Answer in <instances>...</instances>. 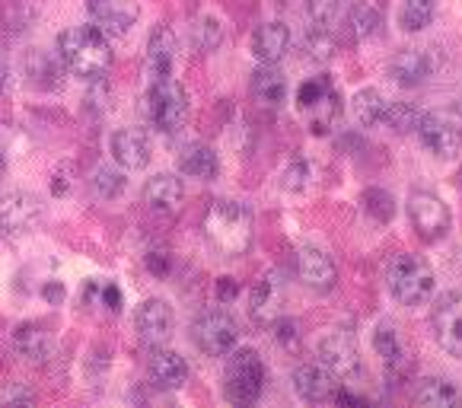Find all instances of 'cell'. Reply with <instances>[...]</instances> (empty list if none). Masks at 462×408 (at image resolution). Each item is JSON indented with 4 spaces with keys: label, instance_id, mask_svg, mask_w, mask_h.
<instances>
[{
    "label": "cell",
    "instance_id": "27",
    "mask_svg": "<svg viewBox=\"0 0 462 408\" xmlns=\"http://www.w3.org/2000/svg\"><path fill=\"white\" fill-rule=\"evenodd\" d=\"M386 109H389V99L374 87L357 89V93L351 96V116H354V122L364 125V128L380 125L383 116H386Z\"/></svg>",
    "mask_w": 462,
    "mask_h": 408
},
{
    "label": "cell",
    "instance_id": "5",
    "mask_svg": "<svg viewBox=\"0 0 462 408\" xmlns=\"http://www.w3.org/2000/svg\"><path fill=\"white\" fill-rule=\"evenodd\" d=\"M297 106L313 128V134H328V128L341 116V93L328 77H310V80L300 83Z\"/></svg>",
    "mask_w": 462,
    "mask_h": 408
},
{
    "label": "cell",
    "instance_id": "14",
    "mask_svg": "<svg viewBox=\"0 0 462 408\" xmlns=\"http://www.w3.org/2000/svg\"><path fill=\"white\" fill-rule=\"evenodd\" d=\"M284 303H287V287H284V274L272 272L255 284L249 297V313L255 322L262 326H272L284 316Z\"/></svg>",
    "mask_w": 462,
    "mask_h": 408
},
{
    "label": "cell",
    "instance_id": "11",
    "mask_svg": "<svg viewBox=\"0 0 462 408\" xmlns=\"http://www.w3.org/2000/svg\"><path fill=\"white\" fill-rule=\"evenodd\" d=\"M42 220V204L32 191L14 189L7 195H0V230L7 236H23V233L35 230Z\"/></svg>",
    "mask_w": 462,
    "mask_h": 408
},
{
    "label": "cell",
    "instance_id": "7",
    "mask_svg": "<svg viewBox=\"0 0 462 408\" xmlns=\"http://www.w3.org/2000/svg\"><path fill=\"white\" fill-rule=\"evenodd\" d=\"M191 338L208 357H226L239 341V326L226 310H204L191 326Z\"/></svg>",
    "mask_w": 462,
    "mask_h": 408
},
{
    "label": "cell",
    "instance_id": "26",
    "mask_svg": "<svg viewBox=\"0 0 462 408\" xmlns=\"http://www.w3.org/2000/svg\"><path fill=\"white\" fill-rule=\"evenodd\" d=\"M14 345L29 361H45L51 354V332L42 322H23L14 332Z\"/></svg>",
    "mask_w": 462,
    "mask_h": 408
},
{
    "label": "cell",
    "instance_id": "38",
    "mask_svg": "<svg viewBox=\"0 0 462 408\" xmlns=\"http://www.w3.org/2000/svg\"><path fill=\"white\" fill-rule=\"evenodd\" d=\"M93 185H96V191H99L102 198H116L118 191L125 189V179L118 176L116 170H99V172H96V182Z\"/></svg>",
    "mask_w": 462,
    "mask_h": 408
},
{
    "label": "cell",
    "instance_id": "34",
    "mask_svg": "<svg viewBox=\"0 0 462 408\" xmlns=\"http://www.w3.org/2000/svg\"><path fill=\"white\" fill-rule=\"evenodd\" d=\"M418 118H421V112H418L415 106H408V102H389L383 122L393 131H399V134H405V131H415Z\"/></svg>",
    "mask_w": 462,
    "mask_h": 408
},
{
    "label": "cell",
    "instance_id": "31",
    "mask_svg": "<svg viewBox=\"0 0 462 408\" xmlns=\"http://www.w3.org/2000/svg\"><path fill=\"white\" fill-rule=\"evenodd\" d=\"M434 14H437V0H402L399 26L405 32H421V29L430 26Z\"/></svg>",
    "mask_w": 462,
    "mask_h": 408
},
{
    "label": "cell",
    "instance_id": "45",
    "mask_svg": "<svg viewBox=\"0 0 462 408\" xmlns=\"http://www.w3.org/2000/svg\"><path fill=\"white\" fill-rule=\"evenodd\" d=\"M0 172H4V153H0Z\"/></svg>",
    "mask_w": 462,
    "mask_h": 408
},
{
    "label": "cell",
    "instance_id": "22",
    "mask_svg": "<svg viewBox=\"0 0 462 408\" xmlns=\"http://www.w3.org/2000/svg\"><path fill=\"white\" fill-rule=\"evenodd\" d=\"M293 393L303 402H326L335 393V376L322 364H300L293 370Z\"/></svg>",
    "mask_w": 462,
    "mask_h": 408
},
{
    "label": "cell",
    "instance_id": "25",
    "mask_svg": "<svg viewBox=\"0 0 462 408\" xmlns=\"http://www.w3.org/2000/svg\"><path fill=\"white\" fill-rule=\"evenodd\" d=\"M179 172L208 182V179H214L220 172L217 153H214L211 147H204V144H189V147H182V153H179Z\"/></svg>",
    "mask_w": 462,
    "mask_h": 408
},
{
    "label": "cell",
    "instance_id": "28",
    "mask_svg": "<svg viewBox=\"0 0 462 408\" xmlns=\"http://www.w3.org/2000/svg\"><path fill=\"white\" fill-rule=\"evenodd\" d=\"M252 93L262 106H281L284 102V93H287V80L274 64H262L252 77Z\"/></svg>",
    "mask_w": 462,
    "mask_h": 408
},
{
    "label": "cell",
    "instance_id": "23",
    "mask_svg": "<svg viewBox=\"0 0 462 408\" xmlns=\"http://www.w3.org/2000/svg\"><path fill=\"white\" fill-rule=\"evenodd\" d=\"M291 48V29L284 23H265L252 35V58L262 64H278Z\"/></svg>",
    "mask_w": 462,
    "mask_h": 408
},
{
    "label": "cell",
    "instance_id": "2",
    "mask_svg": "<svg viewBox=\"0 0 462 408\" xmlns=\"http://www.w3.org/2000/svg\"><path fill=\"white\" fill-rule=\"evenodd\" d=\"M386 287L402 306H424L434 297V268L421 255H395L386 265Z\"/></svg>",
    "mask_w": 462,
    "mask_h": 408
},
{
    "label": "cell",
    "instance_id": "37",
    "mask_svg": "<svg viewBox=\"0 0 462 408\" xmlns=\"http://www.w3.org/2000/svg\"><path fill=\"white\" fill-rule=\"evenodd\" d=\"M303 4H306L310 20L326 23V26H332V23L341 16V10H345V0H303Z\"/></svg>",
    "mask_w": 462,
    "mask_h": 408
},
{
    "label": "cell",
    "instance_id": "8",
    "mask_svg": "<svg viewBox=\"0 0 462 408\" xmlns=\"http://www.w3.org/2000/svg\"><path fill=\"white\" fill-rule=\"evenodd\" d=\"M415 134L421 141V147L434 157H453L462 147V125L453 112L447 109H434L424 112L415 125Z\"/></svg>",
    "mask_w": 462,
    "mask_h": 408
},
{
    "label": "cell",
    "instance_id": "24",
    "mask_svg": "<svg viewBox=\"0 0 462 408\" xmlns=\"http://www.w3.org/2000/svg\"><path fill=\"white\" fill-rule=\"evenodd\" d=\"M374 351L380 354L383 367H386L389 374H402V370L408 367L405 345H402L399 332H395L393 326H386V322H380V326L374 329Z\"/></svg>",
    "mask_w": 462,
    "mask_h": 408
},
{
    "label": "cell",
    "instance_id": "15",
    "mask_svg": "<svg viewBox=\"0 0 462 408\" xmlns=\"http://www.w3.org/2000/svg\"><path fill=\"white\" fill-rule=\"evenodd\" d=\"M437 61L430 48H402L389 58V77L399 87H421L428 77H434Z\"/></svg>",
    "mask_w": 462,
    "mask_h": 408
},
{
    "label": "cell",
    "instance_id": "36",
    "mask_svg": "<svg viewBox=\"0 0 462 408\" xmlns=\"http://www.w3.org/2000/svg\"><path fill=\"white\" fill-rule=\"evenodd\" d=\"M364 211H367L376 224H383V220H393V214H395L393 195H389V191H383V189L364 191Z\"/></svg>",
    "mask_w": 462,
    "mask_h": 408
},
{
    "label": "cell",
    "instance_id": "39",
    "mask_svg": "<svg viewBox=\"0 0 462 408\" xmlns=\"http://www.w3.org/2000/svg\"><path fill=\"white\" fill-rule=\"evenodd\" d=\"M147 268L157 274V278H166V274H170V255H166L163 249H150L147 252Z\"/></svg>",
    "mask_w": 462,
    "mask_h": 408
},
{
    "label": "cell",
    "instance_id": "42",
    "mask_svg": "<svg viewBox=\"0 0 462 408\" xmlns=\"http://www.w3.org/2000/svg\"><path fill=\"white\" fill-rule=\"evenodd\" d=\"M239 293V284L233 278H217V300L220 303H226V300H233Z\"/></svg>",
    "mask_w": 462,
    "mask_h": 408
},
{
    "label": "cell",
    "instance_id": "30",
    "mask_svg": "<svg viewBox=\"0 0 462 408\" xmlns=\"http://www.w3.org/2000/svg\"><path fill=\"white\" fill-rule=\"evenodd\" d=\"M418 405L424 408H453L462 402V393L453 380H443V376H434V380H424L421 389L415 395Z\"/></svg>",
    "mask_w": 462,
    "mask_h": 408
},
{
    "label": "cell",
    "instance_id": "21",
    "mask_svg": "<svg viewBox=\"0 0 462 408\" xmlns=\"http://www.w3.org/2000/svg\"><path fill=\"white\" fill-rule=\"evenodd\" d=\"M182 195H185L182 179L176 172H157V176L143 185V204L157 214H172L182 204Z\"/></svg>",
    "mask_w": 462,
    "mask_h": 408
},
{
    "label": "cell",
    "instance_id": "1",
    "mask_svg": "<svg viewBox=\"0 0 462 408\" xmlns=\"http://www.w3.org/2000/svg\"><path fill=\"white\" fill-rule=\"evenodd\" d=\"M58 58L74 77L99 80L112 64L109 35H102L96 26H70L58 35Z\"/></svg>",
    "mask_w": 462,
    "mask_h": 408
},
{
    "label": "cell",
    "instance_id": "4",
    "mask_svg": "<svg viewBox=\"0 0 462 408\" xmlns=\"http://www.w3.org/2000/svg\"><path fill=\"white\" fill-rule=\"evenodd\" d=\"M265 380H268V370L262 364L259 351H252V348L230 351V361H226L224 370L226 399L236 402V405H252V402H259Z\"/></svg>",
    "mask_w": 462,
    "mask_h": 408
},
{
    "label": "cell",
    "instance_id": "12",
    "mask_svg": "<svg viewBox=\"0 0 462 408\" xmlns=\"http://www.w3.org/2000/svg\"><path fill=\"white\" fill-rule=\"evenodd\" d=\"M87 14L93 26L109 39H122L134 29L141 7L134 0H87Z\"/></svg>",
    "mask_w": 462,
    "mask_h": 408
},
{
    "label": "cell",
    "instance_id": "33",
    "mask_svg": "<svg viewBox=\"0 0 462 408\" xmlns=\"http://www.w3.org/2000/svg\"><path fill=\"white\" fill-rule=\"evenodd\" d=\"M220 39H224L220 20H214V16L195 20V26H191V45H195L198 51H214V48L220 45Z\"/></svg>",
    "mask_w": 462,
    "mask_h": 408
},
{
    "label": "cell",
    "instance_id": "13",
    "mask_svg": "<svg viewBox=\"0 0 462 408\" xmlns=\"http://www.w3.org/2000/svg\"><path fill=\"white\" fill-rule=\"evenodd\" d=\"M430 329H434V338L443 351L462 357V291H449L437 303Z\"/></svg>",
    "mask_w": 462,
    "mask_h": 408
},
{
    "label": "cell",
    "instance_id": "6",
    "mask_svg": "<svg viewBox=\"0 0 462 408\" xmlns=\"http://www.w3.org/2000/svg\"><path fill=\"white\" fill-rule=\"evenodd\" d=\"M147 118L160 134H172L185 125L189 118V96H185L182 83L163 77V80H150L147 89Z\"/></svg>",
    "mask_w": 462,
    "mask_h": 408
},
{
    "label": "cell",
    "instance_id": "9",
    "mask_svg": "<svg viewBox=\"0 0 462 408\" xmlns=\"http://www.w3.org/2000/svg\"><path fill=\"white\" fill-rule=\"evenodd\" d=\"M408 218H411V227L415 233L424 239V243H437L449 233V208L443 198H437L434 191H411L408 198Z\"/></svg>",
    "mask_w": 462,
    "mask_h": 408
},
{
    "label": "cell",
    "instance_id": "35",
    "mask_svg": "<svg viewBox=\"0 0 462 408\" xmlns=\"http://www.w3.org/2000/svg\"><path fill=\"white\" fill-rule=\"evenodd\" d=\"M310 176H313V170H310L306 160H291V163L281 170V189L291 191V195H300V191H306V185H310Z\"/></svg>",
    "mask_w": 462,
    "mask_h": 408
},
{
    "label": "cell",
    "instance_id": "44",
    "mask_svg": "<svg viewBox=\"0 0 462 408\" xmlns=\"http://www.w3.org/2000/svg\"><path fill=\"white\" fill-rule=\"evenodd\" d=\"M7 77H10V64H7V58L0 55V89L7 87Z\"/></svg>",
    "mask_w": 462,
    "mask_h": 408
},
{
    "label": "cell",
    "instance_id": "16",
    "mask_svg": "<svg viewBox=\"0 0 462 408\" xmlns=\"http://www.w3.org/2000/svg\"><path fill=\"white\" fill-rule=\"evenodd\" d=\"M134 326L137 332H141V338L147 341V345H163V341H170L172 335V326H176V316H172V306L166 303V300L153 297V300H143L141 306H137L134 313Z\"/></svg>",
    "mask_w": 462,
    "mask_h": 408
},
{
    "label": "cell",
    "instance_id": "3",
    "mask_svg": "<svg viewBox=\"0 0 462 408\" xmlns=\"http://www.w3.org/2000/svg\"><path fill=\"white\" fill-rule=\"evenodd\" d=\"M204 233L217 249L239 255L252 243V214L239 201H214L204 214Z\"/></svg>",
    "mask_w": 462,
    "mask_h": 408
},
{
    "label": "cell",
    "instance_id": "19",
    "mask_svg": "<svg viewBox=\"0 0 462 408\" xmlns=\"http://www.w3.org/2000/svg\"><path fill=\"white\" fill-rule=\"evenodd\" d=\"M297 272H300V281H303L306 287H313V291H332L335 281H338V268H335V262L328 259L322 249H313V246L300 249Z\"/></svg>",
    "mask_w": 462,
    "mask_h": 408
},
{
    "label": "cell",
    "instance_id": "40",
    "mask_svg": "<svg viewBox=\"0 0 462 408\" xmlns=\"http://www.w3.org/2000/svg\"><path fill=\"white\" fill-rule=\"evenodd\" d=\"M274 326H278V341L281 345H287V348H293L300 341V332H297V322H291V320H284V316H281L278 322H274Z\"/></svg>",
    "mask_w": 462,
    "mask_h": 408
},
{
    "label": "cell",
    "instance_id": "41",
    "mask_svg": "<svg viewBox=\"0 0 462 408\" xmlns=\"http://www.w3.org/2000/svg\"><path fill=\"white\" fill-rule=\"evenodd\" d=\"M99 303L106 306V310H112V313H118V310H122V293H118V287L99 284Z\"/></svg>",
    "mask_w": 462,
    "mask_h": 408
},
{
    "label": "cell",
    "instance_id": "10",
    "mask_svg": "<svg viewBox=\"0 0 462 408\" xmlns=\"http://www.w3.org/2000/svg\"><path fill=\"white\" fill-rule=\"evenodd\" d=\"M319 354V364L328 370L332 376H354L361 370V348L347 329H335L316 348Z\"/></svg>",
    "mask_w": 462,
    "mask_h": 408
},
{
    "label": "cell",
    "instance_id": "18",
    "mask_svg": "<svg viewBox=\"0 0 462 408\" xmlns=\"http://www.w3.org/2000/svg\"><path fill=\"white\" fill-rule=\"evenodd\" d=\"M179 58V39L170 26H153L147 39V74L150 80H163L172 77Z\"/></svg>",
    "mask_w": 462,
    "mask_h": 408
},
{
    "label": "cell",
    "instance_id": "20",
    "mask_svg": "<svg viewBox=\"0 0 462 408\" xmlns=\"http://www.w3.org/2000/svg\"><path fill=\"white\" fill-rule=\"evenodd\" d=\"M109 153L122 170H143L150 163V144L141 131H116L109 137Z\"/></svg>",
    "mask_w": 462,
    "mask_h": 408
},
{
    "label": "cell",
    "instance_id": "32",
    "mask_svg": "<svg viewBox=\"0 0 462 408\" xmlns=\"http://www.w3.org/2000/svg\"><path fill=\"white\" fill-rule=\"evenodd\" d=\"M347 26H351V32L357 35V39H370V35L380 29V10L357 0V4L347 7Z\"/></svg>",
    "mask_w": 462,
    "mask_h": 408
},
{
    "label": "cell",
    "instance_id": "29",
    "mask_svg": "<svg viewBox=\"0 0 462 408\" xmlns=\"http://www.w3.org/2000/svg\"><path fill=\"white\" fill-rule=\"evenodd\" d=\"M335 51H338V39H335L332 26H326V23H313V26L306 29L303 55L310 58V61L326 64V61H332V58H335Z\"/></svg>",
    "mask_w": 462,
    "mask_h": 408
},
{
    "label": "cell",
    "instance_id": "43",
    "mask_svg": "<svg viewBox=\"0 0 462 408\" xmlns=\"http://www.w3.org/2000/svg\"><path fill=\"white\" fill-rule=\"evenodd\" d=\"M42 297H45L48 303H61V300H64V284H61V281H51V284H45Z\"/></svg>",
    "mask_w": 462,
    "mask_h": 408
},
{
    "label": "cell",
    "instance_id": "17",
    "mask_svg": "<svg viewBox=\"0 0 462 408\" xmlns=\"http://www.w3.org/2000/svg\"><path fill=\"white\" fill-rule=\"evenodd\" d=\"M147 374L153 386L163 389V393H172V389H182L189 383V361L179 351H170V348H153Z\"/></svg>",
    "mask_w": 462,
    "mask_h": 408
}]
</instances>
